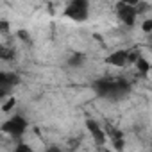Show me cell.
<instances>
[{
	"instance_id": "5b68a950",
	"label": "cell",
	"mask_w": 152,
	"mask_h": 152,
	"mask_svg": "<svg viewBox=\"0 0 152 152\" xmlns=\"http://www.w3.org/2000/svg\"><path fill=\"white\" fill-rule=\"evenodd\" d=\"M116 16L118 20L127 25V27H132L136 23V18H138V13L134 9V6L127 4V2H120L118 0V4H116Z\"/></svg>"
},
{
	"instance_id": "4fadbf2b",
	"label": "cell",
	"mask_w": 152,
	"mask_h": 152,
	"mask_svg": "<svg viewBox=\"0 0 152 152\" xmlns=\"http://www.w3.org/2000/svg\"><path fill=\"white\" fill-rule=\"evenodd\" d=\"M141 29H143V32H145V34H150V32H152V20H150V18H147V20L141 23Z\"/></svg>"
},
{
	"instance_id": "e0dca14e",
	"label": "cell",
	"mask_w": 152,
	"mask_h": 152,
	"mask_svg": "<svg viewBox=\"0 0 152 152\" xmlns=\"http://www.w3.org/2000/svg\"><path fill=\"white\" fill-rule=\"evenodd\" d=\"M120 2H129V0H120Z\"/></svg>"
},
{
	"instance_id": "9a60e30c",
	"label": "cell",
	"mask_w": 152,
	"mask_h": 152,
	"mask_svg": "<svg viewBox=\"0 0 152 152\" xmlns=\"http://www.w3.org/2000/svg\"><path fill=\"white\" fill-rule=\"evenodd\" d=\"M16 36H18L22 41H25V43H31V36H29V32H27V31H18V32H16Z\"/></svg>"
},
{
	"instance_id": "7a4b0ae2",
	"label": "cell",
	"mask_w": 152,
	"mask_h": 152,
	"mask_svg": "<svg viewBox=\"0 0 152 152\" xmlns=\"http://www.w3.org/2000/svg\"><path fill=\"white\" fill-rule=\"evenodd\" d=\"M64 16L77 23L86 22L90 16V0H70L64 7Z\"/></svg>"
},
{
	"instance_id": "3957f363",
	"label": "cell",
	"mask_w": 152,
	"mask_h": 152,
	"mask_svg": "<svg viewBox=\"0 0 152 152\" xmlns=\"http://www.w3.org/2000/svg\"><path fill=\"white\" fill-rule=\"evenodd\" d=\"M27 127H29V122H27L25 116L13 115V116H9L2 125H0V131H2L4 134H7V136H11V138H20V136L25 134Z\"/></svg>"
},
{
	"instance_id": "277c9868",
	"label": "cell",
	"mask_w": 152,
	"mask_h": 152,
	"mask_svg": "<svg viewBox=\"0 0 152 152\" xmlns=\"http://www.w3.org/2000/svg\"><path fill=\"white\" fill-rule=\"evenodd\" d=\"M20 84V75L16 72H0V99H6Z\"/></svg>"
},
{
	"instance_id": "30bf717a",
	"label": "cell",
	"mask_w": 152,
	"mask_h": 152,
	"mask_svg": "<svg viewBox=\"0 0 152 152\" xmlns=\"http://www.w3.org/2000/svg\"><path fill=\"white\" fill-rule=\"evenodd\" d=\"M84 61H86V56H84V54L75 52V54H72V56H70L68 64H70V66H73V68H77V66H83V64H84Z\"/></svg>"
},
{
	"instance_id": "52a82bcc",
	"label": "cell",
	"mask_w": 152,
	"mask_h": 152,
	"mask_svg": "<svg viewBox=\"0 0 152 152\" xmlns=\"http://www.w3.org/2000/svg\"><path fill=\"white\" fill-rule=\"evenodd\" d=\"M106 63L111 64V66H118V68L129 64V50L122 48V50H115V52H111V54L106 57Z\"/></svg>"
},
{
	"instance_id": "5bb4252c",
	"label": "cell",
	"mask_w": 152,
	"mask_h": 152,
	"mask_svg": "<svg viewBox=\"0 0 152 152\" xmlns=\"http://www.w3.org/2000/svg\"><path fill=\"white\" fill-rule=\"evenodd\" d=\"M111 143H113V147H115L116 150H122V148H124V145H125L124 138H113V140H111Z\"/></svg>"
},
{
	"instance_id": "2e32d148",
	"label": "cell",
	"mask_w": 152,
	"mask_h": 152,
	"mask_svg": "<svg viewBox=\"0 0 152 152\" xmlns=\"http://www.w3.org/2000/svg\"><path fill=\"white\" fill-rule=\"evenodd\" d=\"M16 150H18V152H22V150H27V152H31L32 148H31L29 145H25V143H20V145L16 147Z\"/></svg>"
},
{
	"instance_id": "8992f818",
	"label": "cell",
	"mask_w": 152,
	"mask_h": 152,
	"mask_svg": "<svg viewBox=\"0 0 152 152\" xmlns=\"http://www.w3.org/2000/svg\"><path fill=\"white\" fill-rule=\"evenodd\" d=\"M86 129H88V132L91 134V138L95 140V143L99 145V147H102L106 141H107V138H106V132H104V127L97 122V120H86Z\"/></svg>"
},
{
	"instance_id": "6da1fadb",
	"label": "cell",
	"mask_w": 152,
	"mask_h": 152,
	"mask_svg": "<svg viewBox=\"0 0 152 152\" xmlns=\"http://www.w3.org/2000/svg\"><path fill=\"white\" fill-rule=\"evenodd\" d=\"M93 90L99 97L109 100H120L131 93V83L122 77H102L95 81Z\"/></svg>"
},
{
	"instance_id": "ba28073f",
	"label": "cell",
	"mask_w": 152,
	"mask_h": 152,
	"mask_svg": "<svg viewBox=\"0 0 152 152\" xmlns=\"http://www.w3.org/2000/svg\"><path fill=\"white\" fill-rule=\"evenodd\" d=\"M16 48L13 47V45H9V43H0V61H6V63H9V61H15L16 59Z\"/></svg>"
},
{
	"instance_id": "9c48e42d",
	"label": "cell",
	"mask_w": 152,
	"mask_h": 152,
	"mask_svg": "<svg viewBox=\"0 0 152 152\" xmlns=\"http://www.w3.org/2000/svg\"><path fill=\"white\" fill-rule=\"evenodd\" d=\"M134 66L138 68V73H141L143 77H147V75H148V72H150V63H148V61H147L143 56H140V57L136 59Z\"/></svg>"
},
{
	"instance_id": "7c38bea8",
	"label": "cell",
	"mask_w": 152,
	"mask_h": 152,
	"mask_svg": "<svg viewBox=\"0 0 152 152\" xmlns=\"http://www.w3.org/2000/svg\"><path fill=\"white\" fill-rule=\"evenodd\" d=\"M11 32V23L7 20H0V34L2 36H7Z\"/></svg>"
},
{
	"instance_id": "8fae6325",
	"label": "cell",
	"mask_w": 152,
	"mask_h": 152,
	"mask_svg": "<svg viewBox=\"0 0 152 152\" xmlns=\"http://www.w3.org/2000/svg\"><path fill=\"white\" fill-rule=\"evenodd\" d=\"M15 106H16V99L15 97H9L4 104H2V107H0V111H4V113H9V111H13L15 109Z\"/></svg>"
}]
</instances>
